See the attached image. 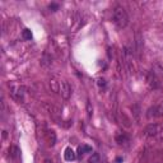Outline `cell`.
<instances>
[{
	"instance_id": "obj_1",
	"label": "cell",
	"mask_w": 163,
	"mask_h": 163,
	"mask_svg": "<svg viewBox=\"0 0 163 163\" xmlns=\"http://www.w3.org/2000/svg\"><path fill=\"white\" fill-rule=\"evenodd\" d=\"M112 21L119 28H125L129 23V15L122 6L117 5L112 12Z\"/></svg>"
},
{
	"instance_id": "obj_2",
	"label": "cell",
	"mask_w": 163,
	"mask_h": 163,
	"mask_svg": "<svg viewBox=\"0 0 163 163\" xmlns=\"http://www.w3.org/2000/svg\"><path fill=\"white\" fill-rule=\"evenodd\" d=\"M59 94L61 96L62 98L68 99L71 94V88L70 85L68 84V82L65 80H59Z\"/></svg>"
},
{
	"instance_id": "obj_3",
	"label": "cell",
	"mask_w": 163,
	"mask_h": 163,
	"mask_svg": "<svg viewBox=\"0 0 163 163\" xmlns=\"http://www.w3.org/2000/svg\"><path fill=\"white\" fill-rule=\"evenodd\" d=\"M12 96L15 101L18 102H23V97H24V89L21 85H15V87H12Z\"/></svg>"
},
{
	"instance_id": "obj_4",
	"label": "cell",
	"mask_w": 163,
	"mask_h": 163,
	"mask_svg": "<svg viewBox=\"0 0 163 163\" xmlns=\"http://www.w3.org/2000/svg\"><path fill=\"white\" fill-rule=\"evenodd\" d=\"M159 130H161V126L158 124H151L149 126H147V129L144 130V134L147 136H153V135L157 134V132H159Z\"/></svg>"
},
{
	"instance_id": "obj_5",
	"label": "cell",
	"mask_w": 163,
	"mask_h": 163,
	"mask_svg": "<svg viewBox=\"0 0 163 163\" xmlns=\"http://www.w3.org/2000/svg\"><path fill=\"white\" fill-rule=\"evenodd\" d=\"M46 141H47V144L50 145V147H54L55 143H56V134H55V131L49 130L47 132H46Z\"/></svg>"
},
{
	"instance_id": "obj_6",
	"label": "cell",
	"mask_w": 163,
	"mask_h": 163,
	"mask_svg": "<svg viewBox=\"0 0 163 163\" xmlns=\"http://www.w3.org/2000/svg\"><path fill=\"white\" fill-rule=\"evenodd\" d=\"M64 158H65V161H68V162H71V161H74V159L76 158V154H75V152L73 151V149L70 147H68L65 149V153H64Z\"/></svg>"
},
{
	"instance_id": "obj_7",
	"label": "cell",
	"mask_w": 163,
	"mask_h": 163,
	"mask_svg": "<svg viewBox=\"0 0 163 163\" xmlns=\"http://www.w3.org/2000/svg\"><path fill=\"white\" fill-rule=\"evenodd\" d=\"M92 152V147H89V145H79L78 148V157H82L83 154H85V153H91Z\"/></svg>"
},
{
	"instance_id": "obj_8",
	"label": "cell",
	"mask_w": 163,
	"mask_h": 163,
	"mask_svg": "<svg viewBox=\"0 0 163 163\" xmlns=\"http://www.w3.org/2000/svg\"><path fill=\"white\" fill-rule=\"evenodd\" d=\"M22 38L24 40V41H29V40H32V32L31 29L28 28H24L22 31Z\"/></svg>"
},
{
	"instance_id": "obj_9",
	"label": "cell",
	"mask_w": 163,
	"mask_h": 163,
	"mask_svg": "<svg viewBox=\"0 0 163 163\" xmlns=\"http://www.w3.org/2000/svg\"><path fill=\"white\" fill-rule=\"evenodd\" d=\"M116 141H117L119 144H126V143H129V138L125 134H121V135L116 136Z\"/></svg>"
},
{
	"instance_id": "obj_10",
	"label": "cell",
	"mask_w": 163,
	"mask_h": 163,
	"mask_svg": "<svg viewBox=\"0 0 163 163\" xmlns=\"http://www.w3.org/2000/svg\"><path fill=\"white\" fill-rule=\"evenodd\" d=\"M19 153H21V152H19L18 147H12V148H10V155H12L13 159H18Z\"/></svg>"
},
{
	"instance_id": "obj_11",
	"label": "cell",
	"mask_w": 163,
	"mask_h": 163,
	"mask_svg": "<svg viewBox=\"0 0 163 163\" xmlns=\"http://www.w3.org/2000/svg\"><path fill=\"white\" fill-rule=\"evenodd\" d=\"M88 163H99V154L98 153H92L91 158L88 159Z\"/></svg>"
},
{
	"instance_id": "obj_12",
	"label": "cell",
	"mask_w": 163,
	"mask_h": 163,
	"mask_svg": "<svg viewBox=\"0 0 163 163\" xmlns=\"http://www.w3.org/2000/svg\"><path fill=\"white\" fill-rule=\"evenodd\" d=\"M49 9L51 12H56L59 9V4H55V3H52V4H50L49 5Z\"/></svg>"
},
{
	"instance_id": "obj_13",
	"label": "cell",
	"mask_w": 163,
	"mask_h": 163,
	"mask_svg": "<svg viewBox=\"0 0 163 163\" xmlns=\"http://www.w3.org/2000/svg\"><path fill=\"white\" fill-rule=\"evenodd\" d=\"M97 83H98V85H99V87H106V80H105V79H102V78H99L98 79V80H97Z\"/></svg>"
},
{
	"instance_id": "obj_14",
	"label": "cell",
	"mask_w": 163,
	"mask_h": 163,
	"mask_svg": "<svg viewBox=\"0 0 163 163\" xmlns=\"http://www.w3.org/2000/svg\"><path fill=\"white\" fill-rule=\"evenodd\" d=\"M122 162H124V158L122 157H117L115 159V163H122Z\"/></svg>"
},
{
	"instance_id": "obj_15",
	"label": "cell",
	"mask_w": 163,
	"mask_h": 163,
	"mask_svg": "<svg viewBox=\"0 0 163 163\" xmlns=\"http://www.w3.org/2000/svg\"><path fill=\"white\" fill-rule=\"evenodd\" d=\"M88 115H89V117L92 116V111H91V103H88Z\"/></svg>"
},
{
	"instance_id": "obj_16",
	"label": "cell",
	"mask_w": 163,
	"mask_h": 163,
	"mask_svg": "<svg viewBox=\"0 0 163 163\" xmlns=\"http://www.w3.org/2000/svg\"><path fill=\"white\" fill-rule=\"evenodd\" d=\"M42 163H52V161L51 159H49V158H46V159H44V162Z\"/></svg>"
}]
</instances>
